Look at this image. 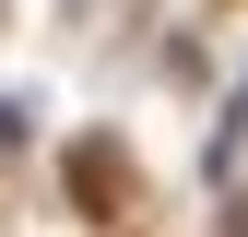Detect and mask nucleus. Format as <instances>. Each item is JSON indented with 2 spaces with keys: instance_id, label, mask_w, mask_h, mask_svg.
Wrapping results in <instances>:
<instances>
[{
  "instance_id": "obj_1",
  "label": "nucleus",
  "mask_w": 248,
  "mask_h": 237,
  "mask_svg": "<svg viewBox=\"0 0 248 237\" xmlns=\"http://www.w3.org/2000/svg\"><path fill=\"white\" fill-rule=\"evenodd\" d=\"M71 190L95 202V214H118V154H107V142H83V154H71Z\"/></svg>"
}]
</instances>
